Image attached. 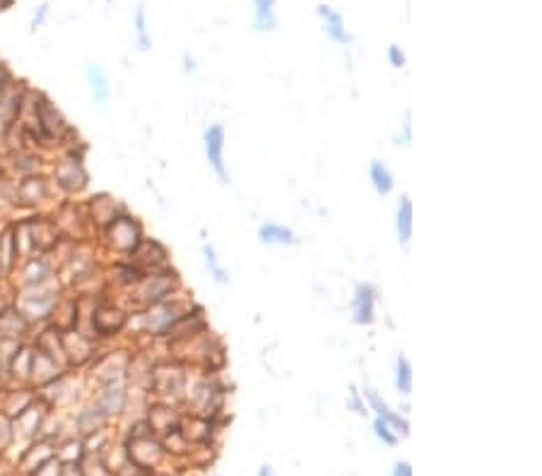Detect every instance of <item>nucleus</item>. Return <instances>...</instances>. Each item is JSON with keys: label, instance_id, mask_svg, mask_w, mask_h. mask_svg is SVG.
Instances as JSON below:
<instances>
[{"label": "nucleus", "instance_id": "obj_1", "mask_svg": "<svg viewBox=\"0 0 542 476\" xmlns=\"http://www.w3.org/2000/svg\"><path fill=\"white\" fill-rule=\"evenodd\" d=\"M190 308L193 306H188V303H179L176 298L172 301V296L164 298V301L152 303L150 310H147V315H145V330L155 337H167L169 328H172L181 315Z\"/></svg>", "mask_w": 542, "mask_h": 476}, {"label": "nucleus", "instance_id": "obj_2", "mask_svg": "<svg viewBox=\"0 0 542 476\" xmlns=\"http://www.w3.org/2000/svg\"><path fill=\"white\" fill-rule=\"evenodd\" d=\"M137 284V298L147 306L157 301H164L174 293L176 289L179 279H176V272H169V270H162V272H152V275H145Z\"/></svg>", "mask_w": 542, "mask_h": 476}, {"label": "nucleus", "instance_id": "obj_3", "mask_svg": "<svg viewBox=\"0 0 542 476\" xmlns=\"http://www.w3.org/2000/svg\"><path fill=\"white\" fill-rule=\"evenodd\" d=\"M106 238H109V245H114L116 250L130 255L137 248V243L142 240V229L133 217L119 215L106 227Z\"/></svg>", "mask_w": 542, "mask_h": 476}, {"label": "nucleus", "instance_id": "obj_4", "mask_svg": "<svg viewBox=\"0 0 542 476\" xmlns=\"http://www.w3.org/2000/svg\"><path fill=\"white\" fill-rule=\"evenodd\" d=\"M203 142H205L207 164H210V169L217 174V178L227 185L229 183V171H227V164H225V128H222L220 123H212V125L205 130Z\"/></svg>", "mask_w": 542, "mask_h": 476}, {"label": "nucleus", "instance_id": "obj_5", "mask_svg": "<svg viewBox=\"0 0 542 476\" xmlns=\"http://www.w3.org/2000/svg\"><path fill=\"white\" fill-rule=\"evenodd\" d=\"M34 116H36V128H39L44 137H56V140H61V137L70 130L66 118H63V114L46 99L44 94H39V99H36Z\"/></svg>", "mask_w": 542, "mask_h": 476}, {"label": "nucleus", "instance_id": "obj_6", "mask_svg": "<svg viewBox=\"0 0 542 476\" xmlns=\"http://www.w3.org/2000/svg\"><path fill=\"white\" fill-rule=\"evenodd\" d=\"M128 258H130V265H135L137 270H142V272L145 270L159 272V270H167V265H169L167 248H164L162 243H157V240H147V238H142L140 243H137V248L133 250Z\"/></svg>", "mask_w": 542, "mask_h": 476}, {"label": "nucleus", "instance_id": "obj_7", "mask_svg": "<svg viewBox=\"0 0 542 476\" xmlns=\"http://www.w3.org/2000/svg\"><path fill=\"white\" fill-rule=\"evenodd\" d=\"M126 323H128V315L116 306H97L92 313V328L94 335L99 337L119 335L126 328Z\"/></svg>", "mask_w": 542, "mask_h": 476}, {"label": "nucleus", "instance_id": "obj_8", "mask_svg": "<svg viewBox=\"0 0 542 476\" xmlns=\"http://www.w3.org/2000/svg\"><path fill=\"white\" fill-rule=\"evenodd\" d=\"M130 462H135L140 469L155 467L162 459V445L152 436H133V443L128 447Z\"/></svg>", "mask_w": 542, "mask_h": 476}, {"label": "nucleus", "instance_id": "obj_9", "mask_svg": "<svg viewBox=\"0 0 542 476\" xmlns=\"http://www.w3.org/2000/svg\"><path fill=\"white\" fill-rule=\"evenodd\" d=\"M376 289L371 284H357L352 298V320L357 325H371L376 318Z\"/></svg>", "mask_w": 542, "mask_h": 476}, {"label": "nucleus", "instance_id": "obj_10", "mask_svg": "<svg viewBox=\"0 0 542 476\" xmlns=\"http://www.w3.org/2000/svg\"><path fill=\"white\" fill-rule=\"evenodd\" d=\"M56 181L63 190L77 192L87 185V171L82 169L80 159H63L56 167Z\"/></svg>", "mask_w": 542, "mask_h": 476}, {"label": "nucleus", "instance_id": "obj_11", "mask_svg": "<svg viewBox=\"0 0 542 476\" xmlns=\"http://www.w3.org/2000/svg\"><path fill=\"white\" fill-rule=\"evenodd\" d=\"M63 373V368L58 366V361H53L49 354L44 351H34L31 354V371H29V378L39 385H46V383H53L58 381Z\"/></svg>", "mask_w": 542, "mask_h": 476}, {"label": "nucleus", "instance_id": "obj_12", "mask_svg": "<svg viewBox=\"0 0 542 476\" xmlns=\"http://www.w3.org/2000/svg\"><path fill=\"white\" fill-rule=\"evenodd\" d=\"M94 406H97V409L102 411L104 416L121 414V411H123V406H126L123 387H121V385H116V383H106V387L97 394V402H94Z\"/></svg>", "mask_w": 542, "mask_h": 476}, {"label": "nucleus", "instance_id": "obj_13", "mask_svg": "<svg viewBox=\"0 0 542 476\" xmlns=\"http://www.w3.org/2000/svg\"><path fill=\"white\" fill-rule=\"evenodd\" d=\"M84 77H87L89 89H92V96H94V101L99 104V109H106L109 96H111V87H109V77H106V72L97 66V63H87V68H84Z\"/></svg>", "mask_w": 542, "mask_h": 476}, {"label": "nucleus", "instance_id": "obj_14", "mask_svg": "<svg viewBox=\"0 0 542 476\" xmlns=\"http://www.w3.org/2000/svg\"><path fill=\"white\" fill-rule=\"evenodd\" d=\"M364 397L369 399V406L379 414V419H384L388 426H393V429H398V433H402V436H407L410 433V426H407V421L402 419V416H398L396 411H391V406H388L384 399L379 397V394L374 392V390L366 387L364 390Z\"/></svg>", "mask_w": 542, "mask_h": 476}, {"label": "nucleus", "instance_id": "obj_15", "mask_svg": "<svg viewBox=\"0 0 542 476\" xmlns=\"http://www.w3.org/2000/svg\"><path fill=\"white\" fill-rule=\"evenodd\" d=\"M258 238L260 243L265 245H294L296 243V236L292 229L287 227H280V224H263V227L258 229Z\"/></svg>", "mask_w": 542, "mask_h": 476}, {"label": "nucleus", "instance_id": "obj_16", "mask_svg": "<svg viewBox=\"0 0 542 476\" xmlns=\"http://www.w3.org/2000/svg\"><path fill=\"white\" fill-rule=\"evenodd\" d=\"M318 15H321L323 20H326V34L331 36L333 41H338V44H349L352 41V34H347L345 31V22H342V17H340V13H333L328 5H321L318 8Z\"/></svg>", "mask_w": 542, "mask_h": 476}, {"label": "nucleus", "instance_id": "obj_17", "mask_svg": "<svg viewBox=\"0 0 542 476\" xmlns=\"http://www.w3.org/2000/svg\"><path fill=\"white\" fill-rule=\"evenodd\" d=\"M396 233H398V243L407 245L412 238V202L410 197H402L400 205L396 212Z\"/></svg>", "mask_w": 542, "mask_h": 476}, {"label": "nucleus", "instance_id": "obj_18", "mask_svg": "<svg viewBox=\"0 0 542 476\" xmlns=\"http://www.w3.org/2000/svg\"><path fill=\"white\" fill-rule=\"evenodd\" d=\"M369 178H371V185H374V190L379 192V195H391L393 188H396V178H393L391 169H388L384 162H379V159L371 162Z\"/></svg>", "mask_w": 542, "mask_h": 476}, {"label": "nucleus", "instance_id": "obj_19", "mask_svg": "<svg viewBox=\"0 0 542 476\" xmlns=\"http://www.w3.org/2000/svg\"><path fill=\"white\" fill-rule=\"evenodd\" d=\"M15 255H17V248H15V229H5L0 233V277L10 275V270L15 265Z\"/></svg>", "mask_w": 542, "mask_h": 476}, {"label": "nucleus", "instance_id": "obj_20", "mask_svg": "<svg viewBox=\"0 0 542 476\" xmlns=\"http://www.w3.org/2000/svg\"><path fill=\"white\" fill-rule=\"evenodd\" d=\"M253 15H256V29H275V0H253Z\"/></svg>", "mask_w": 542, "mask_h": 476}, {"label": "nucleus", "instance_id": "obj_21", "mask_svg": "<svg viewBox=\"0 0 542 476\" xmlns=\"http://www.w3.org/2000/svg\"><path fill=\"white\" fill-rule=\"evenodd\" d=\"M77 429L84 433V436H92V433H99L106 421V416L102 414V411L94 406V409H84L77 414Z\"/></svg>", "mask_w": 542, "mask_h": 476}, {"label": "nucleus", "instance_id": "obj_22", "mask_svg": "<svg viewBox=\"0 0 542 476\" xmlns=\"http://www.w3.org/2000/svg\"><path fill=\"white\" fill-rule=\"evenodd\" d=\"M396 387L400 394L412 392V366L402 354L396 358Z\"/></svg>", "mask_w": 542, "mask_h": 476}, {"label": "nucleus", "instance_id": "obj_23", "mask_svg": "<svg viewBox=\"0 0 542 476\" xmlns=\"http://www.w3.org/2000/svg\"><path fill=\"white\" fill-rule=\"evenodd\" d=\"M203 255H205V265H207V270H210L212 279H215L217 284H227V282H229V277H227L225 267H222V265H220V260H217L215 248L205 243V245H203Z\"/></svg>", "mask_w": 542, "mask_h": 476}, {"label": "nucleus", "instance_id": "obj_24", "mask_svg": "<svg viewBox=\"0 0 542 476\" xmlns=\"http://www.w3.org/2000/svg\"><path fill=\"white\" fill-rule=\"evenodd\" d=\"M31 195H27L24 200L29 202H41L46 197V181L44 178H36V176H31V178H27L22 185H20V192H29Z\"/></svg>", "mask_w": 542, "mask_h": 476}, {"label": "nucleus", "instance_id": "obj_25", "mask_svg": "<svg viewBox=\"0 0 542 476\" xmlns=\"http://www.w3.org/2000/svg\"><path fill=\"white\" fill-rule=\"evenodd\" d=\"M135 31H137V44H140V51H147L150 48V36H147V20H145V8L135 10Z\"/></svg>", "mask_w": 542, "mask_h": 476}, {"label": "nucleus", "instance_id": "obj_26", "mask_svg": "<svg viewBox=\"0 0 542 476\" xmlns=\"http://www.w3.org/2000/svg\"><path fill=\"white\" fill-rule=\"evenodd\" d=\"M374 433H376V438H379V440H384V445H388V447H393L398 443V436L391 431V426H388L384 419H376L374 421Z\"/></svg>", "mask_w": 542, "mask_h": 476}, {"label": "nucleus", "instance_id": "obj_27", "mask_svg": "<svg viewBox=\"0 0 542 476\" xmlns=\"http://www.w3.org/2000/svg\"><path fill=\"white\" fill-rule=\"evenodd\" d=\"M34 476H61V462L58 459H46L39 469L34 472Z\"/></svg>", "mask_w": 542, "mask_h": 476}, {"label": "nucleus", "instance_id": "obj_28", "mask_svg": "<svg viewBox=\"0 0 542 476\" xmlns=\"http://www.w3.org/2000/svg\"><path fill=\"white\" fill-rule=\"evenodd\" d=\"M349 409L357 411V414H364V404H361V397H359V390L357 385H349Z\"/></svg>", "mask_w": 542, "mask_h": 476}, {"label": "nucleus", "instance_id": "obj_29", "mask_svg": "<svg viewBox=\"0 0 542 476\" xmlns=\"http://www.w3.org/2000/svg\"><path fill=\"white\" fill-rule=\"evenodd\" d=\"M388 61L393 68H402L405 66V53L400 51V46H391L388 48Z\"/></svg>", "mask_w": 542, "mask_h": 476}, {"label": "nucleus", "instance_id": "obj_30", "mask_svg": "<svg viewBox=\"0 0 542 476\" xmlns=\"http://www.w3.org/2000/svg\"><path fill=\"white\" fill-rule=\"evenodd\" d=\"M29 414H34V406H31V409H29V406H27V414L22 411V414L17 416V421H24V419H27V416H29ZM36 429H39V419H36V421H31V424L27 426V429H24L22 433H24V436H31V433H34Z\"/></svg>", "mask_w": 542, "mask_h": 476}, {"label": "nucleus", "instance_id": "obj_31", "mask_svg": "<svg viewBox=\"0 0 542 476\" xmlns=\"http://www.w3.org/2000/svg\"><path fill=\"white\" fill-rule=\"evenodd\" d=\"M61 476H84L77 462H66V467H61Z\"/></svg>", "mask_w": 542, "mask_h": 476}, {"label": "nucleus", "instance_id": "obj_32", "mask_svg": "<svg viewBox=\"0 0 542 476\" xmlns=\"http://www.w3.org/2000/svg\"><path fill=\"white\" fill-rule=\"evenodd\" d=\"M393 476H412V467L410 462H398L396 469H393Z\"/></svg>", "mask_w": 542, "mask_h": 476}, {"label": "nucleus", "instance_id": "obj_33", "mask_svg": "<svg viewBox=\"0 0 542 476\" xmlns=\"http://www.w3.org/2000/svg\"><path fill=\"white\" fill-rule=\"evenodd\" d=\"M46 10H49V8H46V5H41V8H39V15H34V29H36V26H41V22H44Z\"/></svg>", "mask_w": 542, "mask_h": 476}, {"label": "nucleus", "instance_id": "obj_34", "mask_svg": "<svg viewBox=\"0 0 542 476\" xmlns=\"http://www.w3.org/2000/svg\"><path fill=\"white\" fill-rule=\"evenodd\" d=\"M183 63H186V68H183L186 72H193V70H195V61L188 56V53H186V56H183Z\"/></svg>", "mask_w": 542, "mask_h": 476}, {"label": "nucleus", "instance_id": "obj_35", "mask_svg": "<svg viewBox=\"0 0 542 476\" xmlns=\"http://www.w3.org/2000/svg\"><path fill=\"white\" fill-rule=\"evenodd\" d=\"M258 476H275V472H273V467H268V464H265V467H260Z\"/></svg>", "mask_w": 542, "mask_h": 476}, {"label": "nucleus", "instance_id": "obj_36", "mask_svg": "<svg viewBox=\"0 0 542 476\" xmlns=\"http://www.w3.org/2000/svg\"><path fill=\"white\" fill-rule=\"evenodd\" d=\"M13 5V0H0V10H8Z\"/></svg>", "mask_w": 542, "mask_h": 476}]
</instances>
